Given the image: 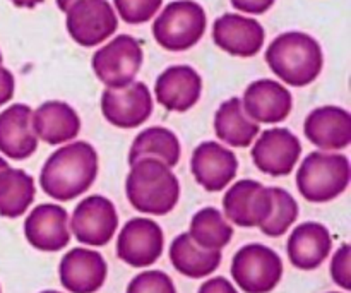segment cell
Returning <instances> with one entry per match:
<instances>
[{
  "label": "cell",
  "instance_id": "1",
  "mask_svg": "<svg viewBox=\"0 0 351 293\" xmlns=\"http://www.w3.org/2000/svg\"><path fill=\"white\" fill-rule=\"evenodd\" d=\"M98 175V153L86 141H75L58 148L45 161L40 185L57 201H72L95 184Z\"/></svg>",
  "mask_w": 351,
  "mask_h": 293
},
{
  "label": "cell",
  "instance_id": "2",
  "mask_svg": "<svg viewBox=\"0 0 351 293\" xmlns=\"http://www.w3.org/2000/svg\"><path fill=\"white\" fill-rule=\"evenodd\" d=\"M271 71L287 84L304 88L314 82L324 67V54L315 38L302 31H288L271 41L266 50Z\"/></svg>",
  "mask_w": 351,
  "mask_h": 293
},
{
  "label": "cell",
  "instance_id": "3",
  "mask_svg": "<svg viewBox=\"0 0 351 293\" xmlns=\"http://www.w3.org/2000/svg\"><path fill=\"white\" fill-rule=\"evenodd\" d=\"M125 192L134 209L146 215L163 216L177 206L180 184L167 165L156 160H141L130 165Z\"/></svg>",
  "mask_w": 351,
  "mask_h": 293
},
{
  "label": "cell",
  "instance_id": "4",
  "mask_svg": "<svg viewBox=\"0 0 351 293\" xmlns=\"http://www.w3.org/2000/svg\"><path fill=\"white\" fill-rule=\"evenodd\" d=\"M350 160L345 154L314 151L297 172V189L307 201L329 202L348 189Z\"/></svg>",
  "mask_w": 351,
  "mask_h": 293
},
{
  "label": "cell",
  "instance_id": "5",
  "mask_svg": "<svg viewBox=\"0 0 351 293\" xmlns=\"http://www.w3.org/2000/svg\"><path fill=\"white\" fill-rule=\"evenodd\" d=\"M206 26V12L197 2L175 0L154 19L153 36L165 50L184 51L201 41Z\"/></svg>",
  "mask_w": 351,
  "mask_h": 293
},
{
  "label": "cell",
  "instance_id": "6",
  "mask_svg": "<svg viewBox=\"0 0 351 293\" xmlns=\"http://www.w3.org/2000/svg\"><path fill=\"white\" fill-rule=\"evenodd\" d=\"M232 277L242 292L269 293L283 278V261L271 247L249 244L233 256Z\"/></svg>",
  "mask_w": 351,
  "mask_h": 293
},
{
  "label": "cell",
  "instance_id": "7",
  "mask_svg": "<svg viewBox=\"0 0 351 293\" xmlns=\"http://www.w3.org/2000/svg\"><path fill=\"white\" fill-rule=\"evenodd\" d=\"M143 60L139 41L129 34H119L93 55V71L108 88H123L134 82Z\"/></svg>",
  "mask_w": 351,
  "mask_h": 293
},
{
  "label": "cell",
  "instance_id": "8",
  "mask_svg": "<svg viewBox=\"0 0 351 293\" xmlns=\"http://www.w3.org/2000/svg\"><path fill=\"white\" fill-rule=\"evenodd\" d=\"M69 222L77 242L91 247L106 246L119 228L115 204L99 194L82 199Z\"/></svg>",
  "mask_w": 351,
  "mask_h": 293
},
{
  "label": "cell",
  "instance_id": "9",
  "mask_svg": "<svg viewBox=\"0 0 351 293\" xmlns=\"http://www.w3.org/2000/svg\"><path fill=\"white\" fill-rule=\"evenodd\" d=\"M273 192L261 182L243 178L233 184L223 198L225 216L242 228H254L267 222L273 213Z\"/></svg>",
  "mask_w": 351,
  "mask_h": 293
},
{
  "label": "cell",
  "instance_id": "10",
  "mask_svg": "<svg viewBox=\"0 0 351 293\" xmlns=\"http://www.w3.org/2000/svg\"><path fill=\"white\" fill-rule=\"evenodd\" d=\"M67 31L81 47H96L119 27V19L106 0H77L67 10Z\"/></svg>",
  "mask_w": 351,
  "mask_h": 293
},
{
  "label": "cell",
  "instance_id": "11",
  "mask_svg": "<svg viewBox=\"0 0 351 293\" xmlns=\"http://www.w3.org/2000/svg\"><path fill=\"white\" fill-rule=\"evenodd\" d=\"M163 247V230L156 222L149 218H132L120 230L117 256L132 268H147L160 259Z\"/></svg>",
  "mask_w": 351,
  "mask_h": 293
},
{
  "label": "cell",
  "instance_id": "12",
  "mask_svg": "<svg viewBox=\"0 0 351 293\" xmlns=\"http://www.w3.org/2000/svg\"><path fill=\"white\" fill-rule=\"evenodd\" d=\"M101 113L112 126L134 129L153 113V98L144 82L134 81L123 88H108L101 95Z\"/></svg>",
  "mask_w": 351,
  "mask_h": 293
},
{
  "label": "cell",
  "instance_id": "13",
  "mask_svg": "<svg viewBox=\"0 0 351 293\" xmlns=\"http://www.w3.org/2000/svg\"><path fill=\"white\" fill-rule=\"evenodd\" d=\"M302 154L298 137L285 127H273L261 134L252 148V160L263 174L287 177L295 170Z\"/></svg>",
  "mask_w": 351,
  "mask_h": 293
},
{
  "label": "cell",
  "instance_id": "14",
  "mask_svg": "<svg viewBox=\"0 0 351 293\" xmlns=\"http://www.w3.org/2000/svg\"><path fill=\"white\" fill-rule=\"evenodd\" d=\"M108 266L98 250L75 247L60 261L58 277L62 287L71 293H95L105 285Z\"/></svg>",
  "mask_w": 351,
  "mask_h": 293
},
{
  "label": "cell",
  "instance_id": "15",
  "mask_svg": "<svg viewBox=\"0 0 351 293\" xmlns=\"http://www.w3.org/2000/svg\"><path fill=\"white\" fill-rule=\"evenodd\" d=\"M192 175L195 182L208 192H219L237 177L239 160L228 148L206 141L192 153Z\"/></svg>",
  "mask_w": 351,
  "mask_h": 293
},
{
  "label": "cell",
  "instance_id": "16",
  "mask_svg": "<svg viewBox=\"0 0 351 293\" xmlns=\"http://www.w3.org/2000/svg\"><path fill=\"white\" fill-rule=\"evenodd\" d=\"M240 102L245 115L256 124L283 122L288 119L293 106L291 93L273 79L250 82Z\"/></svg>",
  "mask_w": 351,
  "mask_h": 293
},
{
  "label": "cell",
  "instance_id": "17",
  "mask_svg": "<svg viewBox=\"0 0 351 293\" xmlns=\"http://www.w3.org/2000/svg\"><path fill=\"white\" fill-rule=\"evenodd\" d=\"M264 27L259 21L242 14H223L213 26L216 47L235 57H254L264 45Z\"/></svg>",
  "mask_w": 351,
  "mask_h": 293
},
{
  "label": "cell",
  "instance_id": "18",
  "mask_svg": "<svg viewBox=\"0 0 351 293\" xmlns=\"http://www.w3.org/2000/svg\"><path fill=\"white\" fill-rule=\"evenodd\" d=\"M26 240L38 250L58 253L71 242L69 215L58 204H40L24 222Z\"/></svg>",
  "mask_w": 351,
  "mask_h": 293
},
{
  "label": "cell",
  "instance_id": "19",
  "mask_svg": "<svg viewBox=\"0 0 351 293\" xmlns=\"http://www.w3.org/2000/svg\"><path fill=\"white\" fill-rule=\"evenodd\" d=\"M202 79L191 65H171L165 69L154 84L158 103L168 112H187L199 102Z\"/></svg>",
  "mask_w": 351,
  "mask_h": 293
},
{
  "label": "cell",
  "instance_id": "20",
  "mask_svg": "<svg viewBox=\"0 0 351 293\" xmlns=\"http://www.w3.org/2000/svg\"><path fill=\"white\" fill-rule=\"evenodd\" d=\"M304 132L322 151H341L351 144V115L341 106H319L304 124Z\"/></svg>",
  "mask_w": 351,
  "mask_h": 293
},
{
  "label": "cell",
  "instance_id": "21",
  "mask_svg": "<svg viewBox=\"0 0 351 293\" xmlns=\"http://www.w3.org/2000/svg\"><path fill=\"white\" fill-rule=\"evenodd\" d=\"M332 237L322 223L305 222L291 232L287 244L288 259L297 270L314 271L328 259Z\"/></svg>",
  "mask_w": 351,
  "mask_h": 293
},
{
  "label": "cell",
  "instance_id": "22",
  "mask_svg": "<svg viewBox=\"0 0 351 293\" xmlns=\"http://www.w3.org/2000/svg\"><path fill=\"white\" fill-rule=\"evenodd\" d=\"M29 105L14 103L0 113V153L10 160H26L36 151L38 137L31 127Z\"/></svg>",
  "mask_w": 351,
  "mask_h": 293
},
{
  "label": "cell",
  "instance_id": "23",
  "mask_svg": "<svg viewBox=\"0 0 351 293\" xmlns=\"http://www.w3.org/2000/svg\"><path fill=\"white\" fill-rule=\"evenodd\" d=\"M31 127L38 139L57 146L72 141L81 132V119L71 105L64 102H45L31 115Z\"/></svg>",
  "mask_w": 351,
  "mask_h": 293
},
{
  "label": "cell",
  "instance_id": "24",
  "mask_svg": "<svg viewBox=\"0 0 351 293\" xmlns=\"http://www.w3.org/2000/svg\"><path fill=\"white\" fill-rule=\"evenodd\" d=\"M221 250L199 247L189 233L175 237L170 246V263L184 277L199 280L215 273L221 264Z\"/></svg>",
  "mask_w": 351,
  "mask_h": 293
},
{
  "label": "cell",
  "instance_id": "25",
  "mask_svg": "<svg viewBox=\"0 0 351 293\" xmlns=\"http://www.w3.org/2000/svg\"><path fill=\"white\" fill-rule=\"evenodd\" d=\"M216 137L233 148H249L259 136L261 127L245 115L240 98L226 99L215 115Z\"/></svg>",
  "mask_w": 351,
  "mask_h": 293
},
{
  "label": "cell",
  "instance_id": "26",
  "mask_svg": "<svg viewBox=\"0 0 351 293\" xmlns=\"http://www.w3.org/2000/svg\"><path fill=\"white\" fill-rule=\"evenodd\" d=\"M180 141L167 127H147L137 134L129 151V163L141 160H156L173 168L180 161Z\"/></svg>",
  "mask_w": 351,
  "mask_h": 293
},
{
  "label": "cell",
  "instance_id": "27",
  "mask_svg": "<svg viewBox=\"0 0 351 293\" xmlns=\"http://www.w3.org/2000/svg\"><path fill=\"white\" fill-rule=\"evenodd\" d=\"M34 178L21 168L7 167L0 172V216L19 218L34 201Z\"/></svg>",
  "mask_w": 351,
  "mask_h": 293
},
{
  "label": "cell",
  "instance_id": "28",
  "mask_svg": "<svg viewBox=\"0 0 351 293\" xmlns=\"http://www.w3.org/2000/svg\"><path fill=\"white\" fill-rule=\"evenodd\" d=\"M191 239L199 247L208 250H221L233 239V226L216 208H202L192 216Z\"/></svg>",
  "mask_w": 351,
  "mask_h": 293
},
{
  "label": "cell",
  "instance_id": "29",
  "mask_svg": "<svg viewBox=\"0 0 351 293\" xmlns=\"http://www.w3.org/2000/svg\"><path fill=\"white\" fill-rule=\"evenodd\" d=\"M273 192V213L264 225H261V232L267 237H281L290 230V226L298 218V204L293 196L281 187H271Z\"/></svg>",
  "mask_w": 351,
  "mask_h": 293
},
{
  "label": "cell",
  "instance_id": "30",
  "mask_svg": "<svg viewBox=\"0 0 351 293\" xmlns=\"http://www.w3.org/2000/svg\"><path fill=\"white\" fill-rule=\"evenodd\" d=\"M113 3L127 24H143L156 16L163 0H113Z\"/></svg>",
  "mask_w": 351,
  "mask_h": 293
},
{
  "label": "cell",
  "instance_id": "31",
  "mask_svg": "<svg viewBox=\"0 0 351 293\" xmlns=\"http://www.w3.org/2000/svg\"><path fill=\"white\" fill-rule=\"evenodd\" d=\"M127 293H177L173 281L160 270L139 273L127 287Z\"/></svg>",
  "mask_w": 351,
  "mask_h": 293
},
{
  "label": "cell",
  "instance_id": "32",
  "mask_svg": "<svg viewBox=\"0 0 351 293\" xmlns=\"http://www.w3.org/2000/svg\"><path fill=\"white\" fill-rule=\"evenodd\" d=\"M331 277L343 290H351V249L348 244H343L332 256Z\"/></svg>",
  "mask_w": 351,
  "mask_h": 293
},
{
  "label": "cell",
  "instance_id": "33",
  "mask_svg": "<svg viewBox=\"0 0 351 293\" xmlns=\"http://www.w3.org/2000/svg\"><path fill=\"white\" fill-rule=\"evenodd\" d=\"M274 0H232V5L237 10L245 14H264L273 7Z\"/></svg>",
  "mask_w": 351,
  "mask_h": 293
},
{
  "label": "cell",
  "instance_id": "34",
  "mask_svg": "<svg viewBox=\"0 0 351 293\" xmlns=\"http://www.w3.org/2000/svg\"><path fill=\"white\" fill-rule=\"evenodd\" d=\"M14 89H16V81H14L12 72L0 65V106L12 99Z\"/></svg>",
  "mask_w": 351,
  "mask_h": 293
},
{
  "label": "cell",
  "instance_id": "35",
  "mask_svg": "<svg viewBox=\"0 0 351 293\" xmlns=\"http://www.w3.org/2000/svg\"><path fill=\"white\" fill-rule=\"evenodd\" d=\"M197 293H239L225 277H215L201 285Z\"/></svg>",
  "mask_w": 351,
  "mask_h": 293
},
{
  "label": "cell",
  "instance_id": "36",
  "mask_svg": "<svg viewBox=\"0 0 351 293\" xmlns=\"http://www.w3.org/2000/svg\"><path fill=\"white\" fill-rule=\"evenodd\" d=\"M16 7H24V9H33V7L40 5L45 0H10Z\"/></svg>",
  "mask_w": 351,
  "mask_h": 293
},
{
  "label": "cell",
  "instance_id": "37",
  "mask_svg": "<svg viewBox=\"0 0 351 293\" xmlns=\"http://www.w3.org/2000/svg\"><path fill=\"white\" fill-rule=\"evenodd\" d=\"M75 2H77V0H57V5L62 12H67V10L71 9Z\"/></svg>",
  "mask_w": 351,
  "mask_h": 293
},
{
  "label": "cell",
  "instance_id": "38",
  "mask_svg": "<svg viewBox=\"0 0 351 293\" xmlns=\"http://www.w3.org/2000/svg\"><path fill=\"white\" fill-rule=\"evenodd\" d=\"M7 167H9V163H7V160H5V158H2V156H0V172H2V170H5Z\"/></svg>",
  "mask_w": 351,
  "mask_h": 293
},
{
  "label": "cell",
  "instance_id": "39",
  "mask_svg": "<svg viewBox=\"0 0 351 293\" xmlns=\"http://www.w3.org/2000/svg\"><path fill=\"white\" fill-rule=\"evenodd\" d=\"M41 293H62V292H57V290H45V292H41Z\"/></svg>",
  "mask_w": 351,
  "mask_h": 293
},
{
  "label": "cell",
  "instance_id": "40",
  "mask_svg": "<svg viewBox=\"0 0 351 293\" xmlns=\"http://www.w3.org/2000/svg\"><path fill=\"white\" fill-rule=\"evenodd\" d=\"M2 60H3V57H2V51H0V65H2Z\"/></svg>",
  "mask_w": 351,
  "mask_h": 293
},
{
  "label": "cell",
  "instance_id": "41",
  "mask_svg": "<svg viewBox=\"0 0 351 293\" xmlns=\"http://www.w3.org/2000/svg\"><path fill=\"white\" fill-rule=\"evenodd\" d=\"M328 293H338V292H328Z\"/></svg>",
  "mask_w": 351,
  "mask_h": 293
},
{
  "label": "cell",
  "instance_id": "42",
  "mask_svg": "<svg viewBox=\"0 0 351 293\" xmlns=\"http://www.w3.org/2000/svg\"><path fill=\"white\" fill-rule=\"evenodd\" d=\"M0 293H2V288H0Z\"/></svg>",
  "mask_w": 351,
  "mask_h": 293
}]
</instances>
